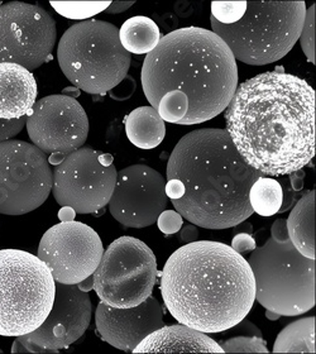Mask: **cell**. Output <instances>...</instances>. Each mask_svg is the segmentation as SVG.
Segmentation results:
<instances>
[{
    "label": "cell",
    "mask_w": 316,
    "mask_h": 354,
    "mask_svg": "<svg viewBox=\"0 0 316 354\" xmlns=\"http://www.w3.org/2000/svg\"><path fill=\"white\" fill-rule=\"evenodd\" d=\"M316 93L282 67L243 82L225 109L230 140L263 176L302 170L316 155Z\"/></svg>",
    "instance_id": "1"
},
{
    "label": "cell",
    "mask_w": 316,
    "mask_h": 354,
    "mask_svg": "<svg viewBox=\"0 0 316 354\" xmlns=\"http://www.w3.org/2000/svg\"><path fill=\"white\" fill-rule=\"evenodd\" d=\"M140 82L151 106L165 122L194 126L228 108L238 88V66L213 30L185 27L161 37L148 53Z\"/></svg>",
    "instance_id": "2"
},
{
    "label": "cell",
    "mask_w": 316,
    "mask_h": 354,
    "mask_svg": "<svg viewBox=\"0 0 316 354\" xmlns=\"http://www.w3.org/2000/svg\"><path fill=\"white\" fill-rule=\"evenodd\" d=\"M263 176L239 155L225 129L185 134L169 156L166 195L183 218L205 229H228L253 210L250 190Z\"/></svg>",
    "instance_id": "3"
},
{
    "label": "cell",
    "mask_w": 316,
    "mask_h": 354,
    "mask_svg": "<svg viewBox=\"0 0 316 354\" xmlns=\"http://www.w3.org/2000/svg\"><path fill=\"white\" fill-rule=\"evenodd\" d=\"M160 288L174 319L203 333L230 330L256 301L248 261L214 241H195L174 252L162 270Z\"/></svg>",
    "instance_id": "4"
},
{
    "label": "cell",
    "mask_w": 316,
    "mask_h": 354,
    "mask_svg": "<svg viewBox=\"0 0 316 354\" xmlns=\"http://www.w3.org/2000/svg\"><path fill=\"white\" fill-rule=\"evenodd\" d=\"M213 32L234 59L262 66L284 59L300 38L305 1H212Z\"/></svg>",
    "instance_id": "5"
},
{
    "label": "cell",
    "mask_w": 316,
    "mask_h": 354,
    "mask_svg": "<svg viewBox=\"0 0 316 354\" xmlns=\"http://www.w3.org/2000/svg\"><path fill=\"white\" fill-rule=\"evenodd\" d=\"M61 71L75 88L91 95H106L128 76L131 53L109 22L89 19L71 26L57 47Z\"/></svg>",
    "instance_id": "6"
},
{
    "label": "cell",
    "mask_w": 316,
    "mask_h": 354,
    "mask_svg": "<svg viewBox=\"0 0 316 354\" xmlns=\"http://www.w3.org/2000/svg\"><path fill=\"white\" fill-rule=\"evenodd\" d=\"M256 300L281 317H297L316 304L315 259L302 256L290 238H268L248 259Z\"/></svg>",
    "instance_id": "7"
},
{
    "label": "cell",
    "mask_w": 316,
    "mask_h": 354,
    "mask_svg": "<svg viewBox=\"0 0 316 354\" xmlns=\"http://www.w3.org/2000/svg\"><path fill=\"white\" fill-rule=\"evenodd\" d=\"M56 281L38 256L15 248L0 250V335L35 332L48 317Z\"/></svg>",
    "instance_id": "8"
},
{
    "label": "cell",
    "mask_w": 316,
    "mask_h": 354,
    "mask_svg": "<svg viewBox=\"0 0 316 354\" xmlns=\"http://www.w3.org/2000/svg\"><path fill=\"white\" fill-rule=\"evenodd\" d=\"M158 270L155 253L133 236H120L104 251L94 277L100 303L115 309H129L152 296Z\"/></svg>",
    "instance_id": "9"
},
{
    "label": "cell",
    "mask_w": 316,
    "mask_h": 354,
    "mask_svg": "<svg viewBox=\"0 0 316 354\" xmlns=\"http://www.w3.org/2000/svg\"><path fill=\"white\" fill-rule=\"evenodd\" d=\"M114 157L91 147L68 153L52 171V194L61 207L76 214H95L111 201L118 171Z\"/></svg>",
    "instance_id": "10"
},
{
    "label": "cell",
    "mask_w": 316,
    "mask_h": 354,
    "mask_svg": "<svg viewBox=\"0 0 316 354\" xmlns=\"http://www.w3.org/2000/svg\"><path fill=\"white\" fill-rule=\"evenodd\" d=\"M51 192V165L44 151L24 140L0 142V214H28Z\"/></svg>",
    "instance_id": "11"
},
{
    "label": "cell",
    "mask_w": 316,
    "mask_h": 354,
    "mask_svg": "<svg viewBox=\"0 0 316 354\" xmlns=\"http://www.w3.org/2000/svg\"><path fill=\"white\" fill-rule=\"evenodd\" d=\"M56 22L44 8L23 1L0 7V64H17L30 73L51 59Z\"/></svg>",
    "instance_id": "12"
},
{
    "label": "cell",
    "mask_w": 316,
    "mask_h": 354,
    "mask_svg": "<svg viewBox=\"0 0 316 354\" xmlns=\"http://www.w3.org/2000/svg\"><path fill=\"white\" fill-rule=\"evenodd\" d=\"M103 253V242L95 230L73 221H61L48 229L41 238L37 256L50 268L56 282L77 285L93 276Z\"/></svg>",
    "instance_id": "13"
},
{
    "label": "cell",
    "mask_w": 316,
    "mask_h": 354,
    "mask_svg": "<svg viewBox=\"0 0 316 354\" xmlns=\"http://www.w3.org/2000/svg\"><path fill=\"white\" fill-rule=\"evenodd\" d=\"M26 128L32 143L46 155H68L88 140L89 118L71 96L50 95L37 100L27 115Z\"/></svg>",
    "instance_id": "14"
},
{
    "label": "cell",
    "mask_w": 316,
    "mask_h": 354,
    "mask_svg": "<svg viewBox=\"0 0 316 354\" xmlns=\"http://www.w3.org/2000/svg\"><path fill=\"white\" fill-rule=\"evenodd\" d=\"M166 178L146 165L119 171L109 201L111 216L125 228H147L167 207Z\"/></svg>",
    "instance_id": "15"
},
{
    "label": "cell",
    "mask_w": 316,
    "mask_h": 354,
    "mask_svg": "<svg viewBox=\"0 0 316 354\" xmlns=\"http://www.w3.org/2000/svg\"><path fill=\"white\" fill-rule=\"evenodd\" d=\"M93 314V303L88 292L77 285L56 282L55 301L48 317L35 332L23 335L39 347L59 353L71 346L88 330Z\"/></svg>",
    "instance_id": "16"
},
{
    "label": "cell",
    "mask_w": 316,
    "mask_h": 354,
    "mask_svg": "<svg viewBox=\"0 0 316 354\" xmlns=\"http://www.w3.org/2000/svg\"><path fill=\"white\" fill-rule=\"evenodd\" d=\"M95 324L99 335L106 343L123 352H133L148 334L165 325L163 310L154 296L129 309H115L99 303Z\"/></svg>",
    "instance_id": "17"
},
{
    "label": "cell",
    "mask_w": 316,
    "mask_h": 354,
    "mask_svg": "<svg viewBox=\"0 0 316 354\" xmlns=\"http://www.w3.org/2000/svg\"><path fill=\"white\" fill-rule=\"evenodd\" d=\"M132 353H224L206 333L184 324L163 325L148 334Z\"/></svg>",
    "instance_id": "18"
},
{
    "label": "cell",
    "mask_w": 316,
    "mask_h": 354,
    "mask_svg": "<svg viewBox=\"0 0 316 354\" xmlns=\"http://www.w3.org/2000/svg\"><path fill=\"white\" fill-rule=\"evenodd\" d=\"M37 102V82L30 70L17 64H0V119L27 117Z\"/></svg>",
    "instance_id": "19"
},
{
    "label": "cell",
    "mask_w": 316,
    "mask_h": 354,
    "mask_svg": "<svg viewBox=\"0 0 316 354\" xmlns=\"http://www.w3.org/2000/svg\"><path fill=\"white\" fill-rule=\"evenodd\" d=\"M315 190L306 192L287 218L290 242L302 256L315 259Z\"/></svg>",
    "instance_id": "20"
},
{
    "label": "cell",
    "mask_w": 316,
    "mask_h": 354,
    "mask_svg": "<svg viewBox=\"0 0 316 354\" xmlns=\"http://www.w3.org/2000/svg\"><path fill=\"white\" fill-rule=\"evenodd\" d=\"M128 140L140 149L158 147L166 136L165 120L152 106H140L124 119Z\"/></svg>",
    "instance_id": "21"
},
{
    "label": "cell",
    "mask_w": 316,
    "mask_h": 354,
    "mask_svg": "<svg viewBox=\"0 0 316 354\" xmlns=\"http://www.w3.org/2000/svg\"><path fill=\"white\" fill-rule=\"evenodd\" d=\"M119 41L128 53L148 55L161 41V30L152 18L136 15L120 27Z\"/></svg>",
    "instance_id": "22"
},
{
    "label": "cell",
    "mask_w": 316,
    "mask_h": 354,
    "mask_svg": "<svg viewBox=\"0 0 316 354\" xmlns=\"http://www.w3.org/2000/svg\"><path fill=\"white\" fill-rule=\"evenodd\" d=\"M315 317H304L279 333L273 353H315Z\"/></svg>",
    "instance_id": "23"
},
{
    "label": "cell",
    "mask_w": 316,
    "mask_h": 354,
    "mask_svg": "<svg viewBox=\"0 0 316 354\" xmlns=\"http://www.w3.org/2000/svg\"><path fill=\"white\" fill-rule=\"evenodd\" d=\"M282 185L272 177L261 176L257 178L250 190V204L253 213L261 216L277 214L284 204Z\"/></svg>",
    "instance_id": "24"
},
{
    "label": "cell",
    "mask_w": 316,
    "mask_h": 354,
    "mask_svg": "<svg viewBox=\"0 0 316 354\" xmlns=\"http://www.w3.org/2000/svg\"><path fill=\"white\" fill-rule=\"evenodd\" d=\"M51 7L67 19L89 21L94 15L105 12L111 1H50Z\"/></svg>",
    "instance_id": "25"
},
{
    "label": "cell",
    "mask_w": 316,
    "mask_h": 354,
    "mask_svg": "<svg viewBox=\"0 0 316 354\" xmlns=\"http://www.w3.org/2000/svg\"><path fill=\"white\" fill-rule=\"evenodd\" d=\"M224 353H268L263 337H233L221 344Z\"/></svg>",
    "instance_id": "26"
},
{
    "label": "cell",
    "mask_w": 316,
    "mask_h": 354,
    "mask_svg": "<svg viewBox=\"0 0 316 354\" xmlns=\"http://www.w3.org/2000/svg\"><path fill=\"white\" fill-rule=\"evenodd\" d=\"M315 10L316 6H311L306 9L305 21L300 33V44L306 59L315 65Z\"/></svg>",
    "instance_id": "27"
},
{
    "label": "cell",
    "mask_w": 316,
    "mask_h": 354,
    "mask_svg": "<svg viewBox=\"0 0 316 354\" xmlns=\"http://www.w3.org/2000/svg\"><path fill=\"white\" fill-rule=\"evenodd\" d=\"M157 224L163 234L171 236L180 232V229L183 228L184 218L180 213L174 210H163L157 219Z\"/></svg>",
    "instance_id": "28"
},
{
    "label": "cell",
    "mask_w": 316,
    "mask_h": 354,
    "mask_svg": "<svg viewBox=\"0 0 316 354\" xmlns=\"http://www.w3.org/2000/svg\"><path fill=\"white\" fill-rule=\"evenodd\" d=\"M27 117L18 119V120H1L0 119V142L12 140L18 133L22 132L26 127Z\"/></svg>",
    "instance_id": "29"
},
{
    "label": "cell",
    "mask_w": 316,
    "mask_h": 354,
    "mask_svg": "<svg viewBox=\"0 0 316 354\" xmlns=\"http://www.w3.org/2000/svg\"><path fill=\"white\" fill-rule=\"evenodd\" d=\"M230 247L234 251L238 252L239 254H242V253L253 251L257 247V243H256V241H254V238H253L252 234H248V233H236L233 236V239H232Z\"/></svg>",
    "instance_id": "30"
},
{
    "label": "cell",
    "mask_w": 316,
    "mask_h": 354,
    "mask_svg": "<svg viewBox=\"0 0 316 354\" xmlns=\"http://www.w3.org/2000/svg\"><path fill=\"white\" fill-rule=\"evenodd\" d=\"M136 90V82L129 76H127L123 82L117 85L115 88H111V95L115 100H125L132 95Z\"/></svg>",
    "instance_id": "31"
},
{
    "label": "cell",
    "mask_w": 316,
    "mask_h": 354,
    "mask_svg": "<svg viewBox=\"0 0 316 354\" xmlns=\"http://www.w3.org/2000/svg\"><path fill=\"white\" fill-rule=\"evenodd\" d=\"M198 238V229L195 224H186L180 229V242L183 243H192Z\"/></svg>",
    "instance_id": "32"
},
{
    "label": "cell",
    "mask_w": 316,
    "mask_h": 354,
    "mask_svg": "<svg viewBox=\"0 0 316 354\" xmlns=\"http://www.w3.org/2000/svg\"><path fill=\"white\" fill-rule=\"evenodd\" d=\"M232 329L238 330V332H247L250 334V337H262V333L258 329L257 326L252 324L248 320H245V317L243 319L242 322H239L236 326H233Z\"/></svg>",
    "instance_id": "33"
},
{
    "label": "cell",
    "mask_w": 316,
    "mask_h": 354,
    "mask_svg": "<svg viewBox=\"0 0 316 354\" xmlns=\"http://www.w3.org/2000/svg\"><path fill=\"white\" fill-rule=\"evenodd\" d=\"M134 4H136L134 0H132V1H111V6L105 9V13H108V15H120Z\"/></svg>",
    "instance_id": "34"
},
{
    "label": "cell",
    "mask_w": 316,
    "mask_h": 354,
    "mask_svg": "<svg viewBox=\"0 0 316 354\" xmlns=\"http://www.w3.org/2000/svg\"><path fill=\"white\" fill-rule=\"evenodd\" d=\"M304 177H305V172L302 170L295 171L292 174H290L291 186L294 187L295 192H300L304 187Z\"/></svg>",
    "instance_id": "35"
},
{
    "label": "cell",
    "mask_w": 316,
    "mask_h": 354,
    "mask_svg": "<svg viewBox=\"0 0 316 354\" xmlns=\"http://www.w3.org/2000/svg\"><path fill=\"white\" fill-rule=\"evenodd\" d=\"M76 216V212L73 207H62L59 212V221L62 223H67V221H73Z\"/></svg>",
    "instance_id": "36"
},
{
    "label": "cell",
    "mask_w": 316,
    "mask_h": 354,
    "mask_svg": "<svg viewBox=\"0 0 316 354\" xmlns=\"http://www.w3.org/2000/svg\"><path fill=\"white\" fill-rule=\"evenodd\" d=\"M233 228H234V233L236 234V233H248V234H252V232H253L252 224L247 221L236 224V227H233Z\"/></svg>",
    "instance_id": "37"
},
{
    "label": "cell",
    "mask_w": 316,
    "mask_h": 354,
    "mask_svg": "<svg viewBox=\"0 0 316 354\" xmlns=\"http://www.w3.org/2000/svg\"><path fill=\"white\" fill-rule=\"evenodd\" d=\"M77 288H80L81 291L89 292L90 290H94V277L90 276L88 279L81 281L77 283Z\"/></svg>",
    "instance_id": "38"
},
{
    "label": "cell",
    "mask_w": 316,
    "mask_h": 354,
    "mask_svg": "<svg viewBox=\"0 0 316 354\" xmlns=\"http://www.w3.org/2000/svg\"><path fill=\"white\" fill-rule=\"evenodd\" d=\"M65 157H66V155H62L59 152H53L48 157V163L52 165V166H57V165H59V163L65 160Z\"/></svg>",
    "instance_id": "39"
},
{
    "label": "cell",
    "mask_w": 316,
    "mask_h": 354,
    "mask_svg": "<svg viewBox=\"0 0 316 354\" xmlns=\"http://www.w3.org/2000/svg\"><path fill=\"white\" fill-rule=\"evenodd\" d=\"M12 353H28V351H27L22 343L19 342V339L17 338V339L15 340V343H13V346H12Z\"/></svg>",
    "instance_id": "40"
},
{
    "label": "cell",
    "mask_w": 316,
    "mask_h": 354,
    "mask_svg": "<svg viewBox=\"0 0 316 354\" xmlns=\"http://www.w3.org/2000/svg\"><path fill=\"white\" fill-rule=\"evenodd\" d=\"M62 94H64V95L71 96V97H77V96L80 95V90L77 88H75V86H71V88H65Z\"/></svg>",
    "instance_id": "41"
},
{
    "label": "cell",
    "mask_w": 316,
    "mask_h": 354,
    "mask_svg": "<svg viewBox=\"0 0 316 354\" xmlns=\"http://www.w3.org/2000/svg\"><path fill=\"white\" fill-rule=\"evenodd\" d=\"M266 317H268L270 320H279V317H281V315H279V314H276V313H273V311H270V310H267L266 311Z\"/></svg>",
    "instance_id": "42"
},
{
    "label": "cell",
    "mask_w": 316,
    "mask_h": 354,
    "mask_svg": "<svg viewBox=\"0 0 316 354\" xmlns=\"http://www.w3.org/2000/svg\"><path fill=\"white\" fill-rule=\"evenodd\" d=\"M3 353V351H1V349H0V354Z\"/></svg>",
    "instance_id": "43"
},
{
    "label": "cell",
    "mask_w": 316,
    "mask_h": 354,
    "mask_svg": "<svg viewBox=\"0 0 316 354\" xmlns=\"http://www.w3.org/2000/svg\"><path fill=\"white\" fill-rule=\"evenodd\" d=\"M1 6H3V4H1V1H0V7H1Z\"/></svg>",
    "instance_id": "44"
}]
</instances>
